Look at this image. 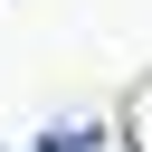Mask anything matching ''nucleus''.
Segmentation results:
<instances>
[{
	"instance_id": "obj_1",
	"label": "nucleus",
	"mask_w": 152,
	"mask_h": 152,
	"mask_svg": "<svg viewBox=\"0 0 152 152\" xmlns=\"http://www.w3.org/2000/svg\"><path fill=\"white\" fill-rule=\"evenodd\" d=\"M38 152H104V124L66 114V124H48V133H38Z\"/></svg>"
}]
</instances>
